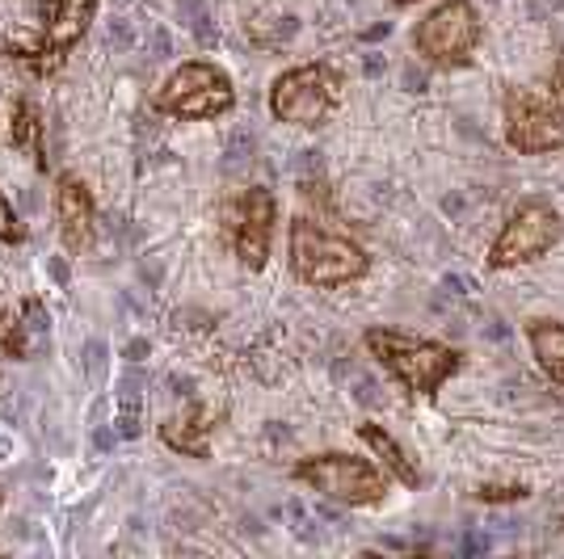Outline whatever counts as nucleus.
<instances>
[{"label": "nucleus", "mask_w": 564, "mask_h": 559, "mask_svg": "<svg viewBox=\"0 0 564 559\" xmlns=\"http://www.w3.org/2000/svg\"><path fill=\"white\" fill-rule=\"evenodd\" d=\"M291 270L307 286H346L367 274V253L350 235L329 228L321 215H295L291 223Z\"/></svg>", "instance_id": "nucleus-1"}, {"label": "nucleus", "mask_w": 564, "mask_h": 559, "mask_svg": "<svg viewBox=\"0 0 564 559\" xmlns=\"http://www.w3.org/2000/svg\"><path fill=\"white\" fill-rule=\"evenodd\" d=\"M506 140L518 152H547L564 147V59L552 80L510 89L506 97Z\"/></svg>", "instance_id": "nucleus-2"}, {"label": "nucleus", "mask_w": 564, "mask_h": 559, "mask_svg": "<svg viewBox=\"0 0 564 559\" xmlns=\"http://www.w3.org/2000/svg\"><path fill=\"white\" fill-rule=\"evenodd\" d=\"M367 350L376 353L413 396H430L447 374L459 371V353H451L447 346H434L425 337L397 332V328H371L367 332Z\"/></svg>", "instance_id": "nucleus-3"}, {"label": "nucleus", "mask_w": 564, "mask_h": 559, "mask_svg": "<svg viewBox=\"0 0 564 559\" xmlns=\"http://www.w3.org/2000/svg\"><path fill=\"white\" fill-rule=\"evenodd\" d=\"M341 101V76L329 64H304L282 72L270 89V110L295 127H321Z\"/></svg>", "instance_id": "nucleus-4"}, {"label": "nucleus", "mask_w": 564, "mask_h": 559, "mask_svg": "<svg viewBox=\"0 0 564 559\" xmlns=\"http://www.w3.org/2000/svg\"><path fill=\"white\" fill-rule=\"evenodd\" d=\"M236 106L232 80L228 72L215 64H182L169 76L156 94V110L182 122H198V118H219Z\"/></svg>", "instance_id": "nucleus-5"}, {"label": "nucleus", "mask_w": 564, "mask_h": 559, "mask_svg": "<svg viewBox=\"0 0 564 559\" xmlns=\"http://www.w3.org/2000/svg\"><path fill=\"white\" fill-rule=\"evenodd\" d=\"M295 480L307 489L325 492L329 501H346V505H376L388 496V480L367 459H354V454L304 459V463H295Z\"/></svg>", "instance_id": "nucleus-6"}, {"label": "nucleus", "mask_w": 564, "mask_h": 559, "mask_svg": "<svg viewBox=\"0 0 564 559\" xmlns=\"http://www.w3.org/2000/svg\"><path fill=\"white\" fill-rule=\"evenodd\" d=\"M556 240H561V215L552 210V202H543V198H527L510 215V223L501 228V235L494 240L489 265L494 270H510V265L540 261Z\"/></svg>", "instance_id": "nucleus-7"}, {"label": "nucleus", "mask_w": 564, "mask_h": 559, "mask_svg": "<svg viewBox=\"0 0 564 559\" xmlns=\"http://www.w3.org/2000/svg\"><path fill=\"white\" fill-rule=\"evenodd\" d=\"M480 39V22H476V9L468 0H447L438 4L413 34V47L422 51L430 64L438 68H459L468 64V55L476 51Z\"/></svg>", "instance_id": "nucleus-8"}, {"label": "nucleus", "mask_w": 564, "mask_h": 559, "mask_svg": "<svg viewBox=\"0 0 564 559\" xmlns=\"http://www.w3.org/2000/svg\"><path fill=\"white\" fill-rule=\"evenodd\" d=\"M94 13H97V0H43L39 4V22H43L39 25V43L30 51H22L18 59L30 64L34 72L59 68L64 55L85 39Z\"/></svg>", "instance_id": "nucleus-9"}, {"label": "nucleus", "mask_w": 564, "mask_h": 559, "mask_svg": "<svg viewBox=\"0 0 564 559\" xmlns=\"http://www.w3.org/2000/svg\"><path fill=\"white\" fill-rule=\"evenodd\" d=\"M274 219H279V207H274V194L265 186H253L240 194V202L232 207V244L236 256L249 265V270H261L265 256H270V235H274Z\"/></svg>", "instance_id": "nucleus-10"}, {"label": "nucleus", "mask_w": 564, "mask_h": 559, "mask_svg": "<svg viewBox=\"0 0 564 559\" xmlns=\"http://www.w3.org/2000/svg\"><path fill=\"white\" fill-rule=\"evenodd\" d=\"M55 219H59V240L68 253H89L97 244V210L94 194L85 189V182L76 177H59L55 189Z\"/></svg>", "instance_id": "nucleus-11"}, {"label": "nucleus", "mask_w": 564, "mask_h": 559, "mask_svg": "<svg viewBox=\"0 0 564 559\" xmlns=\"http://www.w3.org/2000/svg\"><path fill=\"white\" fill-rule=\"evenodd\" d=\"M527 337H531V350L540 358V366L564 387V325L561 320H531Z\"/></svg>", "instance_id": "nucleus-12"}, {"label": "nucleus", "mask_w": 564, "mask_h": 559, "mask_svg": "<svg viewBox=\"0 0 564 559\" xmlns=\"http://www.w3.org/2000/svg\"><path fill=\"white\" fill-rule=\"evenodd\" d=\"M43 114L34 101H18L13 106V118H9V135H13V147H25L34 161L47 168V143H43Z\"/></svg>", "instance_id": "nucleus-13"}, {"label": "nucleus", "mask_w": 564, "mask_h": 559, "mask_svg": "<svg viewBox=\"0 0 564 559\" xmlns=\"http://www.w3.org/2000/svg\"><path fill=\"white\" fill-rule=\"evenodd\" d=\"M358 434H362V442L376 450L379 459H383V467H388V471L397 475L400 484H409V489L417 484V467L409 463V454L400 450V442L392 438V434H388V429H379V425H362Z\"/></svg>", "instance_id": "nucleus-14"}, {"label": "nucleus", "mask_w": 564, "mask_h": 559, "mask_svg": "<svg viewBox=\"0 0 564 559\" xmlns=\"http://www.w3.org/2000/svg\"><path fill=\"white\" fill-rule=\"evenodd\" d=\"M165 442L173 446V450H182V454H194V459H207V438H212V425H207V417L194 408L186 420H169L165 429Z\"/></svg>", "instance_id": "nucleus-15"}, {"label": "nucleus", "mask_w": 564, "mask_h": 559, "mask_svg": "<svg viewBox=\"0 0 564 559\" xmlns=\"http://www.w3.org/2000/svg\"><path fill=\"white\" fill-rule=\"evenodd\" d=\"M0 350L9 358H30V325H22V316L0 311Z\"/></svg>", "instance_id": "nucleus-16"}, {"label": "nucleus", "mask_w": 564, "mask_h": 559, "mask_svg": "<svg viewBox=\"0 0 564 559\" xmlns=\"http://www.w3.org/2000/svg\"><path fill=\"white\" fill-rule=\"evenodd\" d=\"M25 240V228L22 219H18V210H13V202L0 194V244H22Z\"/></svg>", "instance_id": "nucleus-17"}, {"label": "nucleus", "mask_w": 564, "mask_h": 559, "mask_svg": "<svg viewBox=\"0 0 564 559\" xmlns=\"http://www.w3.org/2000/svg\"><path fill=\"white\" fill-rule=\"evenodd\" d=\"M527 496V489H480V501H489V505H497V501H522Z\"/></svg>", "instance_id": "nucleus-18"}, {"label": "nucleus", "mask_w": 564, "mask_h": 559, "mask_svg": "<svg viewBox=\"0 0 564 559\" xmlns=\"http://www.w3.org/2000/svg\"><path fill=\"white\" fill-rule=\"evenodd\" d=\"M464 551H489V535H468L464 538Z\"/></svg>", "instance_id": "nucleus-19"}, {"label": "nucleus", "mask_w": 564, "mask_h": 559, "mask_svg": "<svg viewBox=\"0 0 564 559\" xmlns=\"http://www.w3.org/2000/svg\"><path fill=\"white\" fill-rule=\"evenodd\" d=\"M447 286L455 291V295H471V282H468V278H459V274H451Z\"/></svg>", "instance_id": "nucleus-20"}, {"label": "nucleus", "mask_w": 564, "mask_h": 559, "mask_svg": "<svg viewBox=\"0 0 564 559\" xmlns=\"http://www.w3.org/2000/svg\"><path fill=\"white\" fill-rule=\"evenodd\" d=\"M392 4H413V0H392Z\"/></svg>", "instance_id": "nucleus-21"}, {"label": "nucleus", "mask_w": 564, "mask_h": 559, "mask_svg": "<svg viewBox=\"0 0 564 559\" xmlns=\"http://www.w3.org/2000/svg\"><path fill=\"white\" fill-rule=\"evenodd\" d=\"M0 505H4V496H0Z\"/></svg>", "instance_id": "nucleus-22"}]
</instances>
